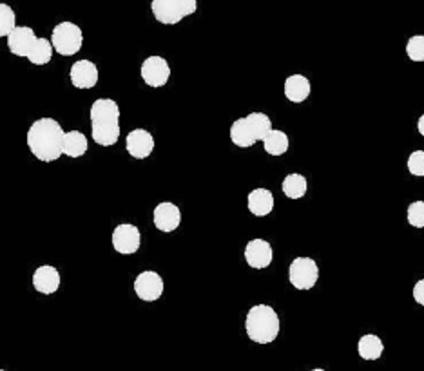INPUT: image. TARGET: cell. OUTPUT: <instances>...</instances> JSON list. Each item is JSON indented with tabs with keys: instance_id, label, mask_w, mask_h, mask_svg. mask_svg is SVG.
<instances>
[{
	"instance_id": "obj_17",
	"label": "cell",
	"mask_w": 424,
	"mask_h": 371,
	"mask_svg": "<svg viewBox=\"0 0 424 371\" xmlns=\"http://www.w3.org/2000/svg\"><path fill=\"white\" fill-rule=\"evenodd\" d=\"M247 205L250 214L256 218H265L274 210V196L268 189H254L247 198Z\"/></svg>"
},
{
	"instance_id": "obj_28",
	"label": "cell",
	"mask_w": 424,
	"mask_h": 371,
	"mask_svg": "<svg viewBox=\"0 0 424 371\" xmlns=\"http://www.w3.org/2000/svg\"><path fill=\"white\" fill-rule=\"evenodd\" d=\"M414 299H415V303H417V305L424 306V279H421V281L415 283Z\"/></svg>"
},
{
	"instance_id": "obj_10",
	"label": "cell",
	"mask_w": 424,
	"mask_h": 371,
	"mask_svg": "<svg viewBox=\"0 0 424 371\" xmlns=\"http://www.w3.org/2000/svg\"><path fill=\"white\" fill-rule=\"evenodd\" d=\"M142 243V236H140L138 227H134L131 223L118 225L113 232V247L122 256H131L136 254Z\"/></svg>"
},
{
	"instance_id": "obj_7",
	"label": "cell",
	"mask_w": 424,
	"mask_h": 371,
	"mask_svg": "<svg viewBox=\"0 0 424 371\" xmlns=\"http://www.w3.org/2000/svg\"><path fill=\"white\" fill-rule=\"evenodd\" d=\"M320 279V267L310 257H296L288 268V281L296 290H312Z\"/></svg>"
},
{
	"instance_id": "obj_9",
	"label": "cell",
	"mask_w": 424,
	"mask_h": 371,
	"mask_svg": "<svg viewBox=\"0 0 424 371\" xmlns=\"http://www.w3.org/2000/svg\"><path fill=\"white\" fill-rule=\"evenodd\" d=\"M142 78L149 87H163L171 78V67L162 57H149L142 64Z\"/></svg>"
},
{
	"instance_id": "obj_11",
	"label": "cell",
	"mask_w": 424,
	"mask_h": 371,
	"mask_svg": "<svg viewBox=\"0 0 424 371\" xmlns=\"http://www.w3.org/2000/svg\"><path fill=\"white\" fill-rule=\"evenodd\" d=\"M125 149L134 160H145L153 154L154 138L145 129H134L125 138Z\"/></svg>"
},
{
	"instance_id": "obj_13",
	"label": "cell",
	"mask_w": 424,
	"mask_h": 371,
	"mask_svg": "<svg viewBox=\"0 0 424 371\" xmlns=\"http://www.w3.org/2000/svg\"><path fill=\"white\" fill-rule=\"evenodd\" d=\"M272 257H274L272 247L265 239H252L245 247V261L248 263L250 268L263 270V268L270 267Z\"/></svg>"
},
{
	"instance_id": "obj_4",
	"label": "cell",
	"mask_w": 424,
	"mask_h": 371,
	"mask_svg": "<svg viewBox=\"0 0 424 371\" xmlns=\"http://www.w3.org/2000/svg\"><path fill=\"white\" fill-rule=\"evenodd\" d=\"M272 133V122L265 113H250L230 125V140L236 147L248 149Z\"/></svg>"
},
{
	"instance_id": "obj_1",
	"label": "cell",
	"mask_w": 424,
	"mask_h": 371,
	"mask_svg": "<svg viewBox=\"0 0 424 371\" xmlns=\"http://www.w3.org/2000/svg\"><path fill=\"white\" fill-rule=\"evenodd\" d=\"M62 125L53 118H40L33 122L28 131V147L37 160L44 163L57 162L62 156L64 145Z\"/></svg>"
},
{
	"instance_id": "obj_24",
	"label": "cell",
	"mask_w": 424,
	"mask_h": 371,
	"mask_svg": "<svg viewBox=\"0 0 424 371\" xmlns=\"http://www.w3.org/2000/svg\"><path fill=\"white\" fill-rule=\"evenodd\" d=\"M17 29L15 24V11L8 4H0V37L8 39Z\"/></svg>"
},
{
	"instance_id": "obj_31",
	"label": "cell",
	"mask_w": 424,
	"mask_h": 371,
	"mask_svg": "<svg viewBox=\"0 0 424 371\" xmlns=\"http://www.w3.org/2000/svg\"><path fill=\"white\" fill-rule=\"evenodd\" d=\"M2 371H6V370H2Z\"/></svg>"
},
{
	"instance_id": "obj_29",
	"label": "cell",
	"mask_w": 424,
	"mask_h": 371,
	"mask_svg": "<svg viewBox=\"0 0 424 371\" xmlns=\"http://www.w3.org/2000/svg\"><path fill=\"white\" fill-rule=\"evenodd\" d=\"M417 129H419V133L423 134V136H424V115L421 116V118H419V122H417Z\"/></svg>"
},
{
	"instance_id": "obj_5",
	"label": "cell",
	"mask_w": 424,
	"mask_h": 371,
	"mask_svg": "<svg viewBox=\"0 0 424 371\" xmlns=\"http://www.w3.org/2000/svg\"><path fill=\"white\" fill-rule=\"evenodd\" d=\"M196 0H154L151 2V11L154 19L165 26H174L187 17L196 13Z\"/></svg>"
},
{
	"instance_id": "obj_18",
	"label": "cell",
	"mask_w": 424,
	"mask_h": 371,
	"mask_svg": "<svg viewBox=\"0 0 424 371\" xmlns=\"http://www.w3.org/2000/svg\"><path fill=\"white\" fill-rule=\"evenodd\" d=\"M312 86H310V80L303 75H292L285 80V96L288 102H294V104H301L308 98Z\"/></svg>"
},
{
	"instance_id": "obj_6",
	"label": "cell",
	"mask_w": 424,
	"mask_h": 371,
	"mask_svg": "<svg viewBox=\"0 0 424 371\" xmlns=\"http://www.w3.org/2000/svg\"><path fill=\"white\" fill-rule=\"evenodd\" d=\"M51 44L55 51L60 53L62 57H73L82 49L84 35L82 29L73 22H60L55 26L51 35Z\"/></svg>"
},
{
	"instance_id": "obj_27",
	"label": "cell",
	"mask_w": 424,
	"mask_h": 371,
	"mask_svg": "<svg viewBox=\"0 0 424 371\" xmlns=\"http://www.w3.org/2000/svg\"><path fill=\"white\" fill-rule=\"evenodd\" d=\"M408 171L417 178H424V151H414L408 158Z\"/></svg>"
},
{
	"instance_id": "obj_14",
	"label": "cell",
	"mask_w": 424,
	"mask_h": 371,
	"mask_svg": "<svg viewBox=\"0 0 424 371\" xmlns=\"http://www.w3.org/2000/svg\"><path fill=\"white\" fill-rule=\"evenodd\" d=\"M37 40H39V37L35 35L33 29L28 28V26H19L8 37V48H10V51L13 53L15 57L28 58Z\"/></svg>"
},
{
	"instance_id": "obj_8",
	"label": "cell",
	"mask_w": 424,
	"mask_h": 371,
	"mask_svg": "<svg viewBox=\"0 0 424 371\" xmlns=\"http://www.w3.org/2000/svg\"><path fill=\"white\" fill-rule=\"evenodd\" d=\"M165 285H163L162 276L154 270L142 272L136 279H134V292L140 299L145 303H154L163 295Z\"/></svg>"
},
{
	"instance_id": "obj_23",
	"label": "cell",
	"mask_w": 424,
	"mask_h": 371,
	"mask_svg": "<svg viewBox=\"0 0 424 371\" xmlns=\"http://www.w3.org/2000/svg\"><path fill=\"white\" fill-rule=\"evenodd\" d=\"M53 49L55 48H53L51 40L39 39L37 42H35L31 53H29L28 60L31 64H35V66H46V64L51 62Z\"/></svg>"
},
{
	"instance_id": "obj_20",
	"label": "cell",
	"mask_w": 424,
	"mask_h": 371,
	"mask_svg": "<svg viewBox=\"0 0 424 371\" xmlns=\"http://www.w3.org/2000/svg\"><path fill=\"white\" fill-rule=\"evenodd\" d=\"M89 142H87L86 134H82L80 131H71L66 133L64 136V145L62 153L69 158H82L87 153Z\"/></svg>"
},
{
	"instance_id": "obj_21",
	"label": "cell",
	"mask_w": 424,
	"mask_h": 371,
	"mask_svg": "<svg viewBox=\"0 0 424 371\" xmlns=\"http://www.w3.org/2000/svg\"><path fill=\"white\" fill-rule=\"evenodd\" d=\"M288 145H291L288 136L283 131H276V129H272V133L263 140V149L270 156H283L288 151Z\"/></svg>"
},
{
	"instance_id": "obj_25",
	"label": "cell",
	"mask_w": 424,
	"mask_h": 371,
	"mask_svg": "<svg viewBox=\"0 0 424 371\" xmlns=\"http://www.w3.org/2000/svg\"><path fill=\"white\" fill-rule=\"evenodd\" d=\"M406 55L412 62H424V37L415 35L406 44Z\"/></svg>"
},
{
	"instance_id": "obj_22",
	"label": "cell",
	"mask_w": 424,
	"mask_h": 371,
	"mask_svg": "<svg viewBox=\"0 0 424 371\" xmlns=\"http://www.w3.org/2000/svg\"><path fill=\"white\" fill-rule=\"evenodd\" d=\"M283 194L291 200H301L303 196L306 194V189H308V183H306V178L301 176V174H288V176L283 180L282 183Z\"/></svg>"
},
{
	"instance_id": "obj_30",
	"label": "cell",
	"mask_w": 424,
	"mask_h": 371,
	"mask_svg": "<svg viewBox=\"0 0 424 371\" xmlns=\"http://www.w3.org/2000/svg\"><path fill=\"white\" fill-rule=\"evenodd\" d=\"M310 371H326V370H321V368H315V370H310Z\"/></svg>"
},
{
	"instance_id": "obj_2",
	"label": "cell",
	"mask_w": 424,
	"mask_h": 371,
	"mask_svg": "<svg viewBox=\"0 0 424 371\" xmlns=\"http://www.w3.org/2000/svg\"><path fill=\"white\" fill-rule=\"evenodd\" d=\"M91 136L96 145L113 147L120 138V107L113 98H98L89 111Z\"/></svg>"
},
{
	"instance_id": "obj_26",
	"label": "cell",
	"mask_w": 424,
	"mask_h": 371,
	"mask_svg": "<svg viewBox=\"0 0 424 371\" xmlns=\"http://www.w3.org/2000/svg\"><path fill=\"white\" fill-rule=\"evenodd\" d=\"M408 223L415 229H424V201H414L408 207Z\"/></svg>"
},
{
	"instance_id": "obj_3",
	"label": "cell",
	"mask_w": 424,
	"mask_h": 371,
	"mask_svg": "<svg viewBox=\"0 0 424 371\" xmlns=\"http://www.w3.org/2000/svg\"><path fill=\"white\" fill-rule=\"evenodd\" d=\"M279 328H282V323L272 306L256 305L248 310L245 330L250 341L257 344L274 343L279 335Z\"/></svg>"
},
{
	"instance_id": "obj_12",
	"label": "cell",
	"mask_w": 424,
	"mask_h": 371,
	"mask_svg": "<svg viewBox=\"0 0 424 371\" xmlns=\"http://www.w3.org/2000/svg\"><path fill=\"white\" fill-rule=\"evenodd\" d=\"M153 221L160 232L171 234L180 227L181 223V210L178 209L171 201H163L158 203L156 209L153 212Z\"/></svg>"
},
{
	"instance_id": "obj_16",
	"label": "cell",
	"mask_w": 424,
	"mask_h": 371,
	"mask_svg": "<svg viewBox=\"0 0 424 371\" xmlns=\"http://www.w3.org/2000/svg\"><path fill=\"white\" fill-rule=\"evenodd\" d=\"M33 286L35 290L44 295H51L60 288V274L55 267L44 265L39 267L33 274Z\"/></svg>"
},
{
	"instance_id": "obj_19",
	"label": "cell",
	"mask_w": 424,
	"mask_h": 371,
	"mask_svg": "<svg viewBox=\"0 0 424 371\" xmlns=\"http://www.w3.org/2000/svg\"><path fill=\"white\" fill-rule=\"evenodd\" d=\"M358 352L362 361H377V359H381L382 352H385V344L377 335L367 333L359 339Z\"/></svg>"
},
{
	"instance_id": "obj_15",
	"label": "cell",
	"mask_w": 424,
	"mask_h": 371,
	"mask_svg": "<svg viewBox=\"0 0 424 371\" xmlns=\"http://www.w3.org/2000/svg\"><path fill=\"white\" fill-rule=\"evenodd\" d=\"M69 77L77 89H93L98 84V67L91 60H78L71 66Z\"/></svg>"
}]
</instances>
